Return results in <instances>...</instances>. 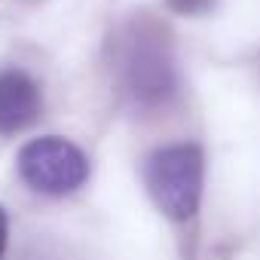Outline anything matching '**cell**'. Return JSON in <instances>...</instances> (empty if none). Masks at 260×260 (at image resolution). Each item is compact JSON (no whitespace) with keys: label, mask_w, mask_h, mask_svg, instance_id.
Segmentation results:
<instances>
[{"label":"cell","mask_w":260,"mask_h":260,"mask_svg":"<svg viewBox=\"0 0 260 260\" xmlns=\"http://www.w3.org/2000/svg\"><path fill=\"white\" fill-rule=\"evenodd\" d=\"M43 110L37 80L22 68L0 71V135H16L28 128Z\"/></svg>","instance_id":"cell-4"},{"label":"cell","mask_w":260,"mask_h":260,"mask_svg":"<svg viewBox=\"0 0 260 260\" xmlns=\"http://www.w3.org/2000/svg\"><path fill=\"white\" fill-rule=\"evenodd\" d=\"M7 242H10V217H7L4 205H0V257L7 254Z\"/></svg>","instance_id":"cell-6"},{"label":"cell","mask_w":260,"mask_h":260,"mask_svg":"<svg viewBox=\"0 0 260 260\" xmlns=\"http://www.w3.org/2000/svg\"><path fill=\"white\" fill-rule=\"evenodd\" d=\"M19 175L43 196H68L86 184L89 156L68 138L40 135L19 150Z\"/></svg>","instance_id":"cell-3"},{"label":"cell","mask_w":260,"mask_h":260,"mask_svg":"<svg viewBox=\"0 0 260 260\" xmlns=\"http://www.w3.org/2000/svg\"><path fill=\"white\" fill-rule=\"evenodd\" d=\"M166 7L178 16H205L214 7V0H166Z\"/></svg>","instance_id":"cell-5"},{"label":"cell","mask_w":260,"mask_h":260,"mask_svg":"<svg viewBox=\"0 0 260 260\" xmlns=\"http://www.w3.org/2000/svg\"><path fill=\"white\" fill-rule=\"evenodd\" d=\"M122 80L138 104H166L178 92V68L166 37L153 25L128 31L122 52Z\"/></svg>","instance_id":"cell-2"},{"label":"cell","mask_w":260,"mask_h":260,"mask_svg":"<svg viewBox=\"0 0 260 260\" xmlns=\"http://www.w3.org/2000/svg\"><path fill=\"white\" fill-rule=\"evenodd\" d=\"M144 184L153 205L175 223L196 217L205 193V153L193 141L166 144L144 159Z\"/></svg>","instance_id":"cell-1"}]
</instances>
